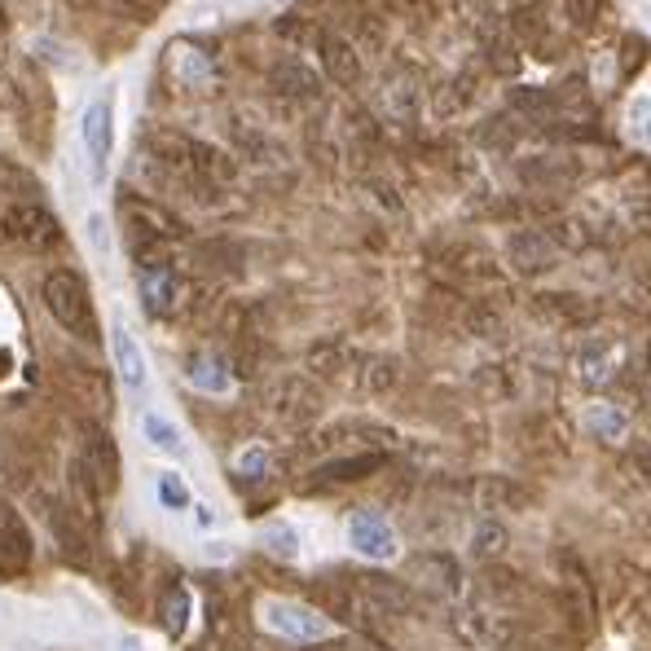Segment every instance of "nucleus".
<instances>
[{"label": "nucleus", "mask_w": 651, "mask_h": 651, "mask_svg": "<svg viewBox=\"0 0 651 651\" xmlns=\"http://www.w3.org/2000/svg\"><path fill=\"white\" fill-rule=\"evenodd\" d=\"M71 476H75V489L88 502H97V498L119 489V449H115L106 427H97V423L79 427V453L71 462Z\"/></svg>", "instance_id": "f257e3e1"}, {"label": "nucleus", "mask_w": 651, "mask_h": 651, "mask_svg": "<svg viewBox=\"0 0 651 651\" xmlns=\"http://www.w3.org/2000/svg\"><path fill=\"white\" fill-rule=\"evenodd\" d=\"M44 305L53 313V322L62 330H71L75 339H97V318H93V300L79 274L57 269L44 278Z\"/></svg>", "instance_id": "f03ea898"}, {"label": "nucleus", "mask_w": 651, "mask_h": 651, "mask_svg": "<svg viewBox=\"0 0 651 651\" xmlns=\"http://www.w3.org/2000/svg\"><path fill=\"white\" fill-rule=\"evenodd\" d=\"M260 621H265V630L291 639V643H322L326 634H330V621H326L322 612H313L305 604H287V599L260 604Z\"/></svg>", "instance_id": "7ed1b4c3"}, {"label": "nucleus", "mask_w": 651, "mask_h": 651, "mask_svg": "<svg viewBox=\"0 0 651 651\" xmlns=\"http://www.w3.org/2000/svg\"><path fill=\"white\" fill-rule=\"evenodd\" d=\"M79 137H84V154H88L93 181H102L106 168H110V154H115V110H110V97L88 102L84 124H79Z\"/></svg>", "instance_id": "20e7f679"}, {"label": "nucleus", "mask_w": 651, "mask_h": 651, "mask_svg": "<svg viewBox=\"0 0 651 651\" xmlns=\"http://www.w3.org/2000/svg\"><path fill=\"white\" fill-rule=\"evenodd\" d=\"M506 260H511V269H515L520 278H542V274L555 269L559 247H555V238L542 234V230H520V234L506 238Z\"/></svg>", "instance_id": "39448f33"}, {"label": "nucleus", "mask_w": 651, "mask_h": 651, "mask_svg": "<svg viewBox=\"0 0 651 651\" xmlns=\"http://www.w3.org/2000/svg\"><path fill=\"white\" fill-rule=\"evenodd\" d=\"M269 409L278 423L287 427H309L318 414H322V392L309 383V378H282L269 396Z\"/></svg>", "instance_id": "423d86ee"}, {"label": "nucleus", "mask_w": 651, "mask_h": 651, "mask_svg": "<svg viewBox=\"0 0 651 651\" xmlns=\"http://www.w3.org/2000/svg\"><path fill=\"white\" fill-rule=\"evenodd\" d=\"M348 546L356 551V555H365V559H378V564H387V559H396V533H392V524L378 515V511H356L352 520H348Z\"/></svg>", "instance_id": "0eeeda50"}, {"label": "nucleus", "mask_w": 651, "mask_h": 651, "mask_svg": "<svg viewBox=\"0 0 651 651\" xmlns=\"http://www.w3.org/2000/svg\"><path fill=\"white\" fill-rule=\"evenodd\" d=\"M4 234H9L13 243H22L26 252H49V247H57V238H62L57 221H53L44 207H9V212H4Z\"/></svg>", "instance_id": "6e6552de"}, {"label": "nucleus", "mask_w": 651, "mask_h": 651, "mask_svg": "<svg viewBox=\"0 0 651 651\" xmlns=\"http://www.w3.org/2000/svg\"><path fill=\"white\" fill-rule=\"evenodd\" d=\"M31 533H26V524H22V515L9 506V502H0V568L4 573H26L31 568Z\"/></svg>", "instance_id": "1a4fd4ad"}, {"label": "nucleus", "mask_w": 651, "mask_h": 651, "mask_svg": "<svg viewBox=\"0 0 651 651\" xmlns=\"http://www.w3.org/2000/svg\"><path fill=\"white\" fill-rule=\"evenodd\" d=\"M110 352H115V370H119L124 387L141 392V387H146V352H141L137 334H132L124 322L110 326Z\"/></svg>", "instance_id": "9d476101"}, {"label": "nucleus", "mask_w": 651, "mask_h": 651, "mask_svg": "<svg viewBox=\"0 0 651 651\" xmlns=\"http://www.w3.org/2000/svg\"><path fill=\"white\" fill-rule=\"evenodd\" d=\"M141 300H146V309H150L154 318L177 313V300H181V282H177V274L163 269V265L146 269V274H141Z\"/></svg>", "instance_id": "9b49d317"}, {"label": "nucleus", "mask_w": 651, "mask_h": 651, "mask_svg": "<svg viewBox=\"0 0 651 651\" xmlns=\"http://www.w3.org/2000/svg\"><path fill=\"white\" fill-rule=\"evenodd\" d=\"M581 423H586V431H590L595 440H608V445L626 440V431H630V418H626L617 405H608V401H595V405H586Z\"/></svg>", "instance_id": "f8f14e48"}, {"label": "nucleus", "mask_w": 651, "mask_h": 651, "mask_svg": "<svg viewBox=\"0 0 651 651\" xmlns=\"http://www.w3.org/2000/svg\"><path fill=\"white\" fill-rule=\"evenodd\" d=\"M387 458L383 453H356V458H334V462H326L322 476L326 484H352V480H365V476H374L378 467H383Z\"/></svg>", "instance_id": "ddd939ff"}, {"label": "nucleus", "mask_w": 651, "mask_h": 651, "mask_svg": "<svg viewBox=\"0 0 651 651\" xmlns=\"http://www.w3.org/2000/svg\"><path fill=\"white\" fill-rule=\"evenodd\" d=\"M612 361H617V348H612L608 339H586V343L577 348V374H581L586 383H604L608 370H612Z\"/></svg>", "instance_id": "4468645a"}, {"label": "nucleus", "mask_w": 651, "mask_h": 651, "mask_svg": "<svg viewBox=\"0 0 651 651\" xmlns=\"http://www.w3.org/2000/svg\"><path fill=\"white\" fill-rule=\"evenodd\" d=\"M141 431H146V440H150L154 449H163V453H172V458H185V436H181L177 423H168L163 414H146V418H141Z\"/></svg>", "instance_id": "2eb2a0df"}, {"label": "nucleus", "mask_w": 651, "mask_h": 651, "mask_svg": "<svg viewBox=\"0 0 651 651\" xmlns=\"http://www.w3.org/2000/svg\"><path fill=\"white\" fill-rule=\"evenodd\" d=\"M190 383L221 396V392H230V370L216 356H199V361H190Z\"/></svg>", "instance_id": "dca6fc26"}, {"label": "nucleus", "mask_w": 651, "mask_h": 651, "mask_svg": "<svg viewBox=\"0 0 651 651\" xmlns=\"http://www.w3.org/2000/svg\"><path fill=\"white\" fill-rule=\"evenodd\" d=\"M396 378H401V370H396L392 356H365L356 383H361L365 392H387V387H396Z\"/></svg>", "instance_id": "f3484780"}, {"label": "nucleus", "mask_w": 651, "mask_h": 651, "mask_svg": "<svg viewBox=\"0 0 651 651\" xmlns=\"http://www.w3.org/2000/svg\"><path fill=\"white\" fill-rule=\"evenodd\" d=\"M326 66H330V75L339 79V84H352L356 79V71H361V62H356V53L348 49V40H326Z\"/></svg>", "instance_id": "a211bd4d"}, {"label": "nucleus", "mask_w": 651, "mask_h": 651, "mask_svg": "<svg viewBox=\"0 0 651 651\" xmlns=\"http://www.w3.org/2000/svg\"><path fill=\"white\" fill-rule=\"evenodd\" d=\"M53 537H57V546H62V555H66V559H75V564H84V537H79V529H75V520L66 524V511H62V506L53 511Z\"/></svg>", "instance_id": "6ab92c4d"}, {"label": "nucleus", "mask_w": 651, "mask_h": 651, "mask_svg": "<svg viewBox=\"0 0 651 651\" xmlns=\"http://www.w3.org/2000/svg\"><path fill=\"white\" fill-rule=\"evenodd\" d=\"M471 546H476L480 559H493V555H502V546H506V529H502L498 520H480L476 533H471Z\"/></svg>", "instance_id": "aec40b11"}, {"label": "nucleus", "mask_w": 651, "mask_h": 651, "mask_svg": "<svg viewBox=\"0 0 651 651\" xmlns=\"http://www.w3.org/2000/svg\"><path fill=\"white\" fill-rule=\"evenodd\" d=\"M260 542H265L274 555H282V559H296V555H300V533H296L291 524H265Z\"/></svg>", "instance_id": "412c9836"}, {"label": "nucleus", "mask_w": 651, "mask_h": 651, "mask_svg": "<svg viewBox=\"0 0 651 651\" xmlns=\"http://www.w3.org/2000/svg\"><path fill=\"white\" fill-rule=\"evenodd\" d=\"M278 84L287 88V93H305V97H313L318 93V79L309 75V66H278Z\"/></svg>", "instance_id": "4be33fe9"}, {"label": "nucleus", "mask_w": 651, "mask_h": 651, "mask_svg": "<svg viewBox=\"0 0 651 651\" xmlns=\"http://www.w3.org/2000/svg\"><path fill=\"white\" fill-rule=\"evenodd\" d=\"M159 498H163V506H172V511L190 506V489L181 484L177 471H163V476H159Z\"/></svg>", "instance_id": "5701e85b"}, {"label": "nucleus", "mask_w": 651, "mask_h": 651, "mask_svg": "<svg viewBox=\"0 0 651 651\" xmlns=\"http://www.w3.org/2000/svg\"><path fill=\"white\" fill-rule=\"evenodd\" d=\"M185 617H190V595H185V590H172L168 604H163V626H168L172 634H181V630H185Z\"/></svg>", "instance_id": "b1692460"}, {"label": "nucleus", "mask_w": 651, "mask_h": 651, "mask_svg": "<svg viewBox=\"0 0 651 651\" xmlns=\"http://www.w3.org/2000/svg\"><path fill=\"white\" fill-rule=\"evenodd\" d=\"M630 132H634V141L651 146V97H639L630 106Z\"/></svg>", "instance_id": "393cba45"}, {"label": "nucleus", "mask_w": 651, "mask_h": 651, "mask_svg": "<svg viewBox=\"0 0 651 651\" xmlns=\"http://www.w3.org/2000/svg\"><path fill=\"white\" fill-rule=\"evenodd\" d=\"M238 471H243V476H265V471H269V453H265L260 445L243 449V458H238Z\"/></svg>", "instance_id": "a878e982"}, {"label": "nucleus", "mask_w": 651, "mask_h": 651, "mask_svg": "<svg viewBox=\"0 0 651 651\" xmlns=\"http://www.w3.org/2000/svg\"><path fill=\"white\" fill-rule=\"evenodd\" d=\"M194 511H199V524H203V529L216 520V515H212V506H194Z\"/></svg>", "instance_id": "bb28decb"}, {"label": "nucleus", "mask_w": 651, "mask_h": 651, "mask_svg": "<svg viewBox=\"0 0 651 651\" xmlns=\"http://www.w3.org/2000/svg\"><path fill=\"white\" fill-rule=\"evenodd\" d=\"M124 651H137V643H132V639H128V643H124Z\"/></svg>", "instance_id": "cd10ccee"}, {"label": "nucleus", "mask_w": 651, "mask_h": 651, "mask_svg": "<svg viewBox=\"0 0 651 651\" xmlns=\"http://www.w3.org/2000/svg\"><path fill=\"white\" fill-rule=\"evenodd\" d=\"M648 396H651V378H648Z\"/></svg>", "instance_id": "c85d7f7f"}]
</instances>
